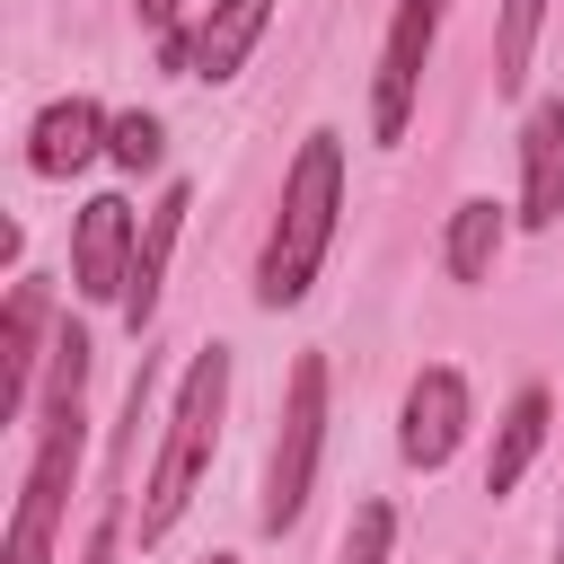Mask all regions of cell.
<instances>
[{
  "label": "cell",
  "instance_id": "obj_7",
  "mask_svg": "<svg viewBox=\"0 0 564 564\" xmlns=\"http://www.w3.org/2000/svg\"><path fill=\"white\" fill-rule=\"evenodd\" d=\"M132 247H141V220L123 194H88L79 220H70V291L88 308H123V282H132Z\"/></svg>",
  "mask_w": 564,
  "mask_h": 564
},
{
  "label": "cell",
  "instance_id": "obj_3",
  "mask_svg": "<svg viewBox=\"0 0 564 564\" xmlns=\"http://www.w3.org/2000/svg\"><path fill=\"white\" fill-rule=\"evenodd\" d=\"M220 414H229V344H203V352L185 361V379H176L167 441H159L150 485H141V511H132V538H141V546H159V538L185 520V502H194V485H203V467H212V449H220Z\"/></svg>",
  "mask_w": 564,
  "mask_h": 564
},
{
  "label": "cell",
  "instance_id": "obj_2",
  "mask_svg": "<svg viewBox=\"0 0 564 564\" xmlns=\"http://www.w3.org/2000/svg\"><path fill=\"white\" fill-rule=\"evenodd\" d=\"M335 220H344V132L317 123L282 167V203H273V229H264V256H256V308L308 300V282L326 273Z\"/></svg>",
  "mask_w": 564,
  "mask_h": 564
},
{
  "label": "cell",
  "instance_id": "obj_20",
  "mask_svg": "<svg viewBox=\"0 0 564 564\" xmlns=\"http://www.w3.org/2000/svg\"><path fill=\"white\" fill-rule=\"evenodd\" d=\"M555 564H564V520H555Z\"/></svg>",
  "mask_w": 564,
  "mask_h": 564
},
{
  "label": "cell",
  "instance_id": "obj_13",
  "mask_svg": "<svg viewBox=\"0 0 564 564\" xmlns=\"http://www.w3.org/2000/svg\"><path fill=\"white\" fill-rule=\"evenodd\" d=\"M546 423H555V397H546V388H520V397L502 405V423H494V458H485V494H494V502L520 494V476H529L538 449H546Z\"/></svg>",
  "mask_w": 564,
  "mask_h": 564
},
{
  "label": "cell",
  "instance_id": "obj_10",
  "mask_svg": "<svg viewBox=\"0 0 564 564\" xmlns=\"http://www.w3.org/2000/svg\"><path fill=\"white\" fill-rule=\"evenodd\" d=\"M520 229H555L564 220V97H538L520 123Z\"/></svg>",
  "mask_w": 564,
  "mask_h": 564
},
{
  "label": "cell",
  "instance_id": "obj_8",
  "mask_svg": "<svg viewBox=\"0 0 564 564\" xmlns=\"http://www.w3.org/2000/svg\"><path fill=\"white\" fill-rule=\"evenodd\" d=\"M106 132H115V115H106L97 97H53V106L26 123V167H35L44 185H70L88 159H106Z\"/></svg>",
  "mask_w": 564,
  "mask_h": 564
},
{
  "label": "cell",
  "instance_id": "obj_11",
  "mask_svg": "<svg viewBox=\"0 0 564 564\" xmlns=\"http://www.w3.org/2000/svg\"><path fill=\"white\" fill-rule=\"evenodd\" d=\"M53 291L44 282H18L9 291V326H0V414H26L35 405V370L53 361Z\"/></svg>",
  "mask_w": 564,
  "mask_h": 564
},
{
  "label": "cell",
  "instance_id": "obj_14",
  "mask_svg": "<svg viewBox=\"0 0 564 564\" xmlns=\"http://www.w3.org/2000/svg\"><path fill=\"white\" fill-rule=\"evenodd\" d=\"M502 238H511V212H502L494 194H467V203L449 212V229H441V264H449V282L485 291V282H494V256H502Z\"/></svg>",
  "mask_w": 564,
  "mask_h": 564
},
{
  "label": "cell",
  "instance_id": "obj_16",
  "mask_svg": "<svg viewBox=\"0 0 564 564\" xmlns=\"http://www.w3.org/2000/svg\"><path fill=\"white\" fill-rule=\"evenodd\" d=\"M388 546H397V502L361 494V502H352V520H344V546H335V564H388Z\"/></svg>",
  "mask_w": 564,
  "mask_h": 564
},
{
  "label": "cell",
  "instance_id": "obj_6",
  "mask_svg": "<svg viewBox=\"0 0 564 564\" xmlns=\"http://www.w3.org/2000/svg\"><path fill=\"white\" fill-rule=\"evenodd\" d=\"M467 423H476L467 370H449V361H423V370L405 379V405H397V458H405V467H423V476H441V467L458 458Z\"/></svg>",
  "mask_w": 564,
  "mask_h": 564
},
{
  "label": "cell",
  "instance_id": "obj_5",
  "mask_svg": "<svg viewBox=\"0 0 564 564\" xmlns=\"http://www.w3.org/2000/svg\"><path fill=\"white\" fill-rule=\"evenodd\" d=\"M449 0H397L388 9V35H379V70H370V141L397 150L405 123H414V97H423V62H432V35H441Z\"/></svg>",
  "mask_w": 564,
  "mask_h": 564
},
{
  "label": "cell",
  "instance_id": "obj_4",
  "mask_svg": "<svg viewBox=\"0 0 564 564\" xmlns=\"http://www.w3.org/2000/svg\"><path fill=\"white\" fill-rule=\"evenodd\" d=\"M317 458H326V352H300V361H291V388H282L273 449H264V502H256V520H264L273 538L308 511Z\"/></svg>",
  "mask_w": 564,
  "mask_h": 564
},
{
  "label": "cell",
  "instance_id": "obj_17",
  "mask_svg": "<svg viewBox=\"0 0 564 564\" xmlns=\"http://www.w3.org/2000/svg\"><path fill=\"white\" fill-rule=\"evenodd\" d=\"M106 159L123 167V176H150L159 159H167V132H159V115H115V132H106Z\"/></svg>",
  "mask_w": 564,
  "mask_h": 564
},
{
  "label": "cell",
  "instance_id": "obj_19",
  "mask_svg": "<svg viewBox=\"0 0 564 564\" xmlns=\"http://www.w3.org/2000/svg\"><path fill=\"white\" fill-rule=\"evenodd\" d=\"M115 538H123V494H106V502H97V529H88L79 564H115Z\"/></svg>",
  "mask_w": 564,
  "mask_h": 564
},
{
  "label": "cell",
  "instance_id": "obj_18",
  "mask_svg": "<svg viewBox=\"0 0 564 564\" xmlns=\"http://www.w3.org/2000/svg\"><path fill=\"white\" fill-rule=\"evenodd\" d=\"M132 18L150 26V44H159V70H194V26H185V0H132Z\"/></svg>",
  "mask_w": 564,
  "mask_h": 564
},
{
  "label": "cell",
  "instance_id": "obj_15",
  "mask_svg": "<svg viewBox=\"0 0 564 564\" xmlns=\"http://www.w3.org/2000/svg\"><path fill=\"white\" fill-rule=\"evenodd\" d=\"M538 26H546V0H502V35H494V88H502V97H520V88H529Z\"/></svg>",
  "mask_w": 564,
  "mask_h": 564
},
{
  "label": "cell",
  "instance_id": "obj_21",
  "mask_svg": "<svg viewBox=\"0 0 564 564\" xmlns=\"http://www.w3.org/2000/svg\"><path fill=\"white\" fill-rule=\"evenodd\" d=\"M203 564H238V555H203Z\"/></svg>",
  "mask_w": 564,
  "mask_h": 564
},
{
  "label": "cell",
  "instance_id": "obj_1",
  "mask_svg": "<svg viewBox=\"0 0 564 564\" xmlns=\"http://www.w3.org/2000/svg\"><path fill=\"white\" fill-rule=\"evenodd\" d=\"M79 441H88V326H53V361H44V397H35V458L18 485V520H9V564H53L62 538V502L79 476Z\"/></svg>",
  "mask_w": 564,
  "mask_h": 564
},
{
  "label": "cell",
  "instance_id": "obj_12",
  "mask_svg": "<svg viewBox=\"0 0 564 564\" xmlns=\"http://www.w3.org/2000/svg\"><path fill=\"white\" fill-rule=\"evenodd\" d=\"M264 26H273V0H212V9L194 18V70H185V79H212V88L238 79Z\"/></svg>",
  "mask_w": 564,
  "mask_h": 564
},
{
  "label": "cell",
  "instance_id": "obj_9",
  "mask_svg": "<svg viewBox=\"0 0 564 564\" xmlns=\"http://www.w3.org/2000/svg\"><path fill=\"white\" fill-rule=\"evenodd\" d=\"M185 212H194V185H185V176H167V185H159V203H150V220H141L132 282H123V308H115L132 335L159 317V291H167V256H176V238H185Z\"/></svg>",
  "mask_w": 564,
  "mask_h": 564
}]
</instances>
